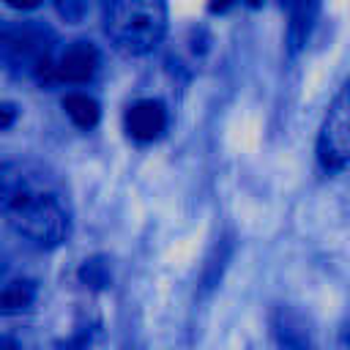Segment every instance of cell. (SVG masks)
Returning <instances> with one entry per match:
<instances>
[{
	"mask_svg": "<svg viewBox=\"0 0 350 350\" xmlns=\"http://www.w3.org/2000/svg\"><path fill=\"white\" fill-rule=\"evenodd\" d=\"M3 213L22 238L46 249L63 243L71 230L68 213L52 191L8 172L3 175Z\"/></svg>",
	"mask_w": 350,
	"mask_h": 350,
	"instance_id": "6da1fadb",
	"label": "cell"
},
{
	"mask_svg": "<svg viewBox=\"0 0 350 350\" xmlns=\"http://www.w3.org/2000/svg\"><path fill=\"white\" fill-rule=\"evenodd\" d=\"M104 33L126 55H148L167 33L164 0H104Z\"/></svg>",
	"mask_w": 350,
	"mask_h": 350,
	"instance_id": "7a4b0ae2",
	"label": "cell"
},
{
	"mask_svg": "<svg viewBox=\"0 0 350 350\" xmlns=\"http://www.w3.org/2000/svg\"><path fill=\"white\" fill-rule=\"evenodd\" d=\"M317 161L325 172L350 164V79L334 96L317 134Z\"/></svg>",
	"mask_w": 350,
	"mask_h": 350,
	"instance_id": "3957f363",
	"label": "cell"
},
{
	"mask_svg": "<svg viewBox=\"0 0 350 350\" xmlns=\"http://www.w3.org/2000/svg\"><path fill=\"white\" fill-rule=\"evenodd\" d=\"M3 57L8 66H25L33 68L49 57V30L38 25H16L3 30Z\"/></svg>",
	"mask_w": 350,
	"mask_h": 350,
	"instance_id": "277c9868",
	"label": "cell"
},
{
	"mask_svg": "<svg viewBox=\"0 0 350 350\" xmlns=\"http://www.w3.org/2000/svg\"><path fill=\"white\" fill-rule=\"evenodd\" d=\"M123 123H126V131H129L131 139H137V142H153L164 131V126H167V109H164L161 101L142 98V101H137V104L129 107Z\"/></svg>",
	"mask_w": 350,
	"mask_h": 350,
	"instance_id": "5b68a950",
	"label": "cell"
},
{
	"mask_svg": "<svg viewBox=\"0 0 350 350\" xmlns=\"http://www.w3.org/2000/svg\"><path fill=\"white\" fill-rule=\"evenodd\" d=\"M96 66H98V52H96V46L88 44V41H74V44L60 55V60L55 63L57 82L82 85V82H88V79L96 74Z\"/></svg>",
	"mask_w": 350,
	"mask_h": 350,
	"instance_id": "8992f818",
	"label": "cell"
},
{
	"mask_svg": "<svg viewBox=\"0 0 350 350\" xmlns=\"http://www.w3.org/2000/svg\"><path fill=\"white\" fill-rule=\"evenodd\" d=\"M282 5L287 8V38H290V49L298 52L312 27H314V19L320 14V0H282Z\"/></svg>",
	"mask_w": 350,
	"mask_h": 350,
	"instance_id": "52a82bcc",
	"label": "cell"
},
{
	"mask_svg": "<svg viewBox=\"0 0 350 350\" xmlns=\"http://www.w3.org/2000/svg\"><path fill=\"white\" fill-rule=\"evenodd\" d=\"M63 109L71 118V123L79 126V129H93L98 123V115H101L98 101L88 93H66L63 96Z\"/></svg>",
	"mask_w": 350,
	"mask_h": 350,
	"instance_id": "ba28073f",
	"label": "cell"
},
{
	"mask_svg": "<svg viewBox=\"0 0 350 350\" xmlns=\"http://www.w3.org/2000/svg\"><path fill=\"white\" fill-rule=\"evenodd\" d=\"M33 295H36V290H33L30 282H22V279L8 282V284L3 287V295H0L3 312H5V314H14V312L27 309V306L33 304Z\"/></svg>",
	"mask_w": 350,
	"mask_h": 350,
	"instance_id": "9c48e42d",
	"label": "cell"
},
{
	"mask_svg": "<svg viewBox=\"0 0 350 350\" xmlns=\"http://www.w3.org/2000/svg\"><path fill=\"white\" fill-rule=\"evenodd\" d=\"M79 276L82 282L93 284V287H104L107 284V268L101 260H85V265L79 268Z\"/></svg>",
	"mask_w": 350,
	"mask_h": 350,
	"instance_id": "30bf717a",
	"label": "cell"
},
{
	"mask_svg": "<svg viewBox=\"0 0 350 350\" xmlns=\"http://www.w3.org/2000/svg\"><path fill=\"white\" fill-rule=\"evenodd\" d=\"M55 5H57V14H60L66 22H79V19L85 16V8H88L85 0H57Z\"/></svg>",
	"mask_w": 350,
	"mask_h": 350,
	"instance_id": "8fae6325",
	"label": "cell"
},
{
	"mask_svg": "<svg viewBox=\"0 0 350 350\" xmlns=\"http://www.w3.org/2000/svg\"><path fill=\"white\" fill-rule=\"evenodd\" d=\"M0 112H3V118H0V129H8L11 126V120H14V104H3L0 107Z\"/></svg>",
	"mask_w": 350,
	"mask_h": 350,
	"instance_id": "7c38bea8",
	"label": "cell"
},
{
	"mask_svg": "<svg viewBox=\"0 0 350 350\" xmlns=\"http://www.w3.org/2000/svg\"><path fill=\"white\" fill-rule=\"evenodd\" d=\"M11 8H19V11H30V8H38L41 0H5Z\"/></svg>",
	"mask_w": 350,
	"mask_h": 350,
	"instance_id": "4fadbf2b",
	"label": "cell"
},
{
	"mask_svg": "<svg viewBox=\"0 0 350 350\" xmlns=\"http://www.w3.org/2000/svg\"><path fill=\"white\" fill-rule=\"evenodd\" d=\"M238 0H211L208 3V8L213 11V14H221V11H227V8H232Z\"/></svg>",
	"mask_w": 350,
	"mask_h": 350,
	"instance_id": "5bb4252c",
	"label": "cell"
}]
</instances>
